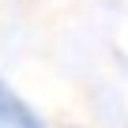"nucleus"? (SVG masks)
I'll return each instance as SVG.
<instances>
[{
    "mask_svg": "<svg viewBox=\"0 0 128 128\" xmlns=\"http://www.w3.org/2000/svg\"><path fill=\"white\" fill-rule=\"evenodd\" d=\"M0 128H45L42 117L4 83L0 87Z\"/></svg>",
    "mask_w": 128,
    "mask_h": 128,
    "instance_id": "f257e3e1",
    "label": "nucleus"
}]
</instances>
